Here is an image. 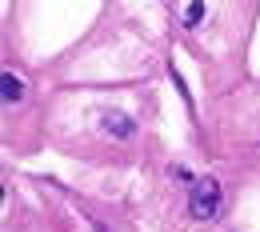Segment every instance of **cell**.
Masks as SVG:
<instances>
[{
    "label": "cell",
    "instance_id": "6da1fadb",
    "mask_svg": "<svg viewBox=\"0 0 260 232\" xmlns=\"http://www.w3.org/2000/svg\"><path fill=\"white\" fill-rule=\"evenodd\" d=\"M188 208H192L196 220H212V216L220 212V184H216L212 176L196 180V184H192V200H188Z\"/></svg>",
    "mask_w": 260,
    "mask_h": 232
},
{
    "label": "cell",
    "instance_id": "7a4b0ae2",
    "mask_svg": "<svg viewBox=\"0 0 260 232\" xmlns=\"http://www.w3.org/2000/svg\"><path fill=\"white\" fill-rule=\"evenodd\" d=\"M100 128L108 136H116V140H128L132 132H136V124H132L128 112H120V108H108L104 116H100Z\"/></svg>",
    "mask_w": 260,
    "mask_h": 232
},
{
    "label": "cell",
    "instance_id": "3957f363",
    "mask_svg": "<svg viewBox=\"0 0 260 232\" xmlns=\"http://www.w3.org/2000/svg\"><path fill=\"white\" fill-rule=\"evenodd\" d=\"M0 92H4V104H16V100H24V84H20V76L4 72V76H0Z\"/></svg>",
    "mask_w": 260,
    "mask_h": 232
},
{
    "label": "cell",
    "instance_id": "277c9868",
    "mask_svg": "<svg viewBox=\"0 0 260 232\" xmlns=\"http://www.w3.org/2000/svg\"><path fill=\"white\" fill-rule=\"evenodd\" d=\"M204 16H208V8H204V4H188V8H184V16H180V20H184V24H188V28H196V24H200V20H204Z\"/></svg>",
    "mask_w": 260,
    "mask_h": 232
},
{
    "label": "cell",
    "instance_id": "5b68a950",
    "mask_svg": "<svg viewBox=\"0 0 260 232\" xmlns=\"http://www.w3.org/2000/svg\"><path fill=\"white\" fill-rule=\"evenodd\" d=\"M96 232H108V228H96Z\"/></svg>",
    "mask_w": 260,
    "mask_h": 232
}]
</instances>
